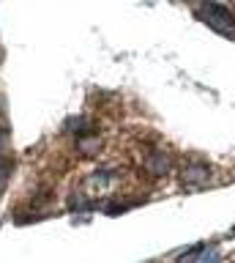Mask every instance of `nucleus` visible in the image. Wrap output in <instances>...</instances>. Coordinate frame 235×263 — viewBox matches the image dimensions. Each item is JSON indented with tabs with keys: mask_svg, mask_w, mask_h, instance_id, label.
<instances>
[{
	"mask_svg": "<svg viewBox=\"0 0 235 263\" xmlns=\"http://www.w3.org/2000/svg\"><path fill=\"white\" fill-rule=\"evenodd\" d=\"M202 16L208 20V25H213L216 30H224V33H235L230 28V22H232V16L224 11V8H219V6H205L202 8Z\"/></svg>",
	"mask_w": 235,
	"mask_h": 263,
	"instance_id": "f257e3e1",
	"label": "nucleus"
},
{
	"mask_svg": "<svg viewBox=\"0 0 235 263\" xmlns=\"http://www.w3.org/2000/svg\"><path fill=\"white\" fill-rule=\"evenodd\" d=\"M0 140H3V135H0Z\"/></svg>",
	"mask_w": 235,
	"mask_h": 263,
	"instance_id": "f03ea898",
	"label": "nucleus"
}]
</instances>
